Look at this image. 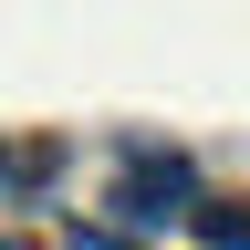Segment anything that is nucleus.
<instances>
[{
    "mask_svg": "<svg viewBox=\"0 0 250 250\" xmlns=\"http://www.w3.org/2000/svg\"><path fill=\"white\" fill-rule=\"evenodd\" d=\"M73 250H136V240H115V229H73Z\"/></svg>",
    "mask_w": 250,
    "mask_h": 250,
    "instance_id": "obj_3",
    "label": "nucleus"
},
{
    "mask_svg": "<svg viewBox=\"0 0 250 250\" xmlns=\"http://www.w3.org/2000/svg\"><path fill=\"white\" fill-rule=\"evenodd\" d=\"M188 229H198L208 250H250V198H198V208H188Z\"/></svg>",
    "mask_w": 250,
    "mask_h": 250,
    "instance_id": "obj_2",
    "label": "nucleus"
},
{
    "mask_svg": "<svg viewBox=\"0 0 250 250\" xmlns=\"http://www.w3.org/2000/svg\"><path fill=\"white\" fill-rule=\"evenodd\" d=\"M104 208L125 229H167V219L198 208V167H188L177 146H125V177L104 188Z\"/></svg>",
    "mask_w": 250,
    "mask_h": 250,
    "instance_id": "obj_1",
    "label": "nucleus"
},
{
    "mask_svg": "<svg viewBox=\"0 0 250 250\" xmlns=\"http://www.w3.org/2000/svg\"><path fill=\"white\" fill-rule=\"evenodd\" d=\"M0 250H11V240H0Z\"/></svg>",
    "mask_w": 250,
    "mask_h": 250,
    "instance_id": "obj_4",
    "label": "nucleus"
}]
</instances>
